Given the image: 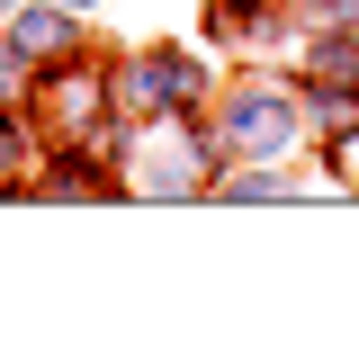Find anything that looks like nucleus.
Instances as JSON below:
<instances>
[{"instance_id":"1","label":"nucleus","mask_w":359,"mask_h":350,"mask_svg":"<svg viewBox=\"0 0 359 350\" xmlns=\"http://www.w3.org/2000/svg\"><path fill=\"white\" fill-rule=\"evenodd\" d=\"M233 135H243V153H287V99H243Z\"/></svg>"},{"instance_id":"2","label":"nucleus","mask_w":359,"mask_h":350,"mask_svg":"<svg viewBox=\"0 0 359 350\" xmlns=\"http://www.w3.org/2000/svg\"><path fill=\"white\" fill-rule=\"evenodd\" d=\"M306 9H314V18H341V9H351V0H306Z\"/></svg>"}]
</instances>
